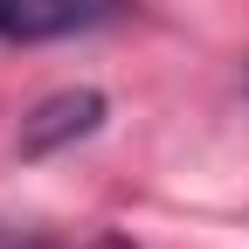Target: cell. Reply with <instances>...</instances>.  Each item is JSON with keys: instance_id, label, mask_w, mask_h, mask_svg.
Segmentation results:
<instances>
[{"instance_id": "1", "label": "cell", "mask_w": 249, "mask_h": 249, "mask_svg": "<svg viewBox=\"0 0 249 249\" xmlns=\"http://www.w3.org/2000/svg\"><path fill=\"white\" fill-rule=\"evenodd\" d=\"M104 14L111 0H0V42H62Z\"/></svg>"}, {"instance_id": "2", "label": "cell", "mask_w": 249, "mask_h": 249, "mask_svg": "<svg viewBox=\"0 0 249 249\" xmlns=\"http://www.w3.org/2000/svg\"><path fill=\"white\" fill-rule=\"evenodd\" d=\"M97 118H104L97 90H62V97H49L35 118L21 124V152H49L62 139H83V132H97Z\"/></svg>"}, {"instance_id": "3", "label": "cell", "mask_w": 249, "mask_h": 249, "mask_svg": "<svg viewBox=\"0 0 249 249\" xmlns=\"http://www.w3.org/2000/svg\"><path fill=\"white\" fill-rule=\"evenodd\" d=\"M0 249H49L35 229H14V222H0Z\"/></svg>"}]
</instances>
